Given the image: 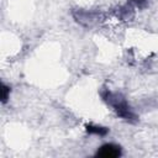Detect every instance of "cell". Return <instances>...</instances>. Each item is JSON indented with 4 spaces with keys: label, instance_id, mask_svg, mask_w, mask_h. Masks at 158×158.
<instances>
[{
    "label": "cell",
    "instance_id": "obj_4",
    "mask_svg": "<svg viewBox=\"0 0 158 158\" xmlns=\"http://www.w3.org/2000/svg\"><path fill=\"white\" fill-rule=\"evenodd\" d=\"M132 4H135L136 6H138V7H143V6H146L147 5V1L148 0H130Z\"/></svg>",
    "mask_w": 158,
    "mask_h": 158
},
{
    "label": "cell",
    "instance_id": "obj_1",
    "mask_svg": "<svg viewBox=\"0 0 158 158\" xmlns=\"http://www.w3.org/2000/svg\"><path fill=\"white\" fill-rule=\"evenodd\" d=\"M101 96L112 107V110L116 112L117 116H120L121 118H123L127 122H136L137 121L136 114L133 112V110L128 105L127 100L121 94L105 90L101 93Z\"/></svg>",
    "mask_w": 158,
    "mask_h": 158
},
{
    "label": "cell",
    "instance_id": "obj_5",
    "mask_svg": "<svg viewBox=\"0 0 158 158\" xmlns=\"http://www.w3.org/2000/svg\"><path fill=\"white\" fill-rule=\"evenodd\" d=\"M9 91H10V89L4 84V85H2V102H5V101L7 100V94H9Z\"/></svg>",
    "mask_w": 158,
    "mask_h": 158
},
{
    "label": "cell",
    "instance_id": "obj_3",
    "mask_svg": "<svg viewBox=\"0 0 158 158\" xmlns=\"http://www.w3.org/2000/svg\"><path fill=\"white\" fill-rule=\"evenodd\" d=\"M107 128L106 127H101V126H95V125H88L86 126V132L89 135H96V136H105L107 133Z\"/></svg>",
    "mask_w": 158,
    "mask_h": 158
},
{
    "label": "cell",
    "instance_id": "obj_2",
    "mask_svg": "<svg viewBox=\"0 0 158 158\" xmlns=\"http://www.w3.org/2000/svg\"><path fill=\"white\" fill-rule=\"evenodd\" d=\"M122 154L121 147L114 143H105L102 144L95 153L96 157H104V158H116Z\"/></svg>",
    "mask_w": 158,
    "mask_h": 158
}]
</instances>
